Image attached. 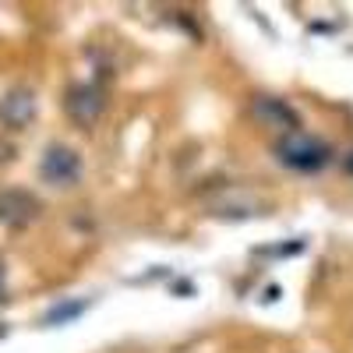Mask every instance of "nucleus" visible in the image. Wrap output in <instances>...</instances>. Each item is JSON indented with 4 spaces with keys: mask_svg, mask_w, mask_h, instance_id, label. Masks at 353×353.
I'll list each match as a JSON object with an SVG mask.
<instances>
[{
    "mask_svg": "<svg viewBox=\"0 0 353 353\" xmlns=\"http://www.w3.org/2000/svg\"><path fill=\"white\" fill-rule=\"evenodd\" d=\"M279 159L290 170H301V173H318L321 166L329 163V145L307 138V134H293L286 141H279Z\"/></svg>",
    "mask_w": 353,
    "mask_h": 353,
    "instance_id": "nucleus-1",
    "label": "nucleus"
},
{
    "mask_svg": "<svg viewBox=\"0 0 353 353\" xmlns=\"http://www.w3.org/2000/svg\"><path fill=\"white\" fill-rule=\"evenodd\" d=\"M39 173L50 184H74L81 176V156L71 149V145L53 141V145H46V152L39 159Z\"/></svg>",
    "mask_w": 353,
    "mask_h": 353,
    "instance_id": "nucleus-2",
    "label": "nucleus"
},
{
    "mask_svg": "<svg viewBox=\"0 0 353 353\" xmlns=\"http://www.w3.org/2000/svg\"><path fill=\"white\" fill-rule=\"evenodd\" d=\"M64 106H68V117H71L74 124L92 128L99 117H103L106 99H103V92H99L92 81H74V85L68 88V96H64Z\"/></svg>",
    "mask_w": 353,
    "mask_h": 353,
    "instance_id": "nucleus-3",
    "label": "nucleus"
},
{
    "mask_svg": "<svg viewBox=\"0 0 353 353\" xmlns=\"http://www.w3.org/2000/svg\"><path fill=\"white\" fill-rule=\"evenodd\" d=\"M32 117H36V96H32V88L14 85V88H8V92L0 96V128L21 131V128L32 124Z\"/></svg>",
    "mask_w": 353,
    "mask_h": 353,
    "instance_id": "nucleus-4",
    "label": "nucleus"
},
{
    "mask_svg": "<svg viewBox=\"0 0 353 353\" xmlns=\"http://www.w3.org/2000/svg\"><path fill=\"white\" fill-rule=\"evenodd\" d=\"M36 212H39V201L28 191H21V188L0 191V223L4 226H25Z\"/></svg>",
    "mask_w": 353,
    "mask_h": 353,
    "instance_id": "nucleus-5",
    "label": "nucleus"
},
{
    "mask_svg": "<svg viewBox=\"0 0 353 353\" xmlns=\"http://www.w3.org/2000/svg\"><path fill=\"white\" fill-rule=\"evenodd\" d=\"M254 110H258V117L265 124H269L272 131H297L301 128V121H297V113H293L286 103H279V99H258L254 103Z\"/></svg>",
    "mask_w": 353,
    "mask_h": 353,
    "instance_id": "nucleus-6",
    "label": "nucleus"
},
{
    "mask_svg": "<svg viewBox=\"0 0 353 353\" xmlns=\"http://www.w3.org/2000/svg\"><path fill=\"white\" fill-rule=\"evenodd\" d=\"M0 293H4V269H0Z\"/></svg>",
    "mask_w": 353,
    "mask_h": 353,
    "instance_id": "nucleus-7",
    "label": "nucleus"
}]
</instances>
